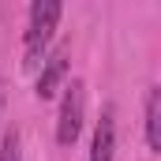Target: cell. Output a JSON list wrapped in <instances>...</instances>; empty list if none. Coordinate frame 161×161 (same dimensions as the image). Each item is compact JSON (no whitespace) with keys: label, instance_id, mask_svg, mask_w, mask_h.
<instances>
[{"label":"cell","instance_id":"cell-1","mask_svg":"<svg viewBox=\"0 0 161 161\" xmlns=\"http://www.w3.org/2000/svg\"><path fill=\"white\" fill-rule=\"evenodd\" d=\"M60 15H64V4L60 0H34L30 11H26V30H23V68L34 71L49 45H53V34L60 26Z\"/></svg>","mask_w":161,"mask_h":161},{"label":"cell","instance_id":"cell-2","mask_svg":"<svg viewBox=\"0 0 161 161\" xmlns=\"http://www.w3.org/2000/svg\"><path fill=\"white\" fill-rule=\"evenodd\" d=\"M82 116H86V82L71 79V82H64V97H60V113H56V142L60 146L79 142Z\"/></svg>","mask_w":161,"mask_h":161},{"label":"cell","instance_id":"cell-3","mask_svg":"<svg viewBox=\"0 0 161 161\" xmlns=\"http://www.w3.org/2000/svg\"><path fill=\"white\" fill-rule=\"evenodd\" d=\"M68 68H71V49H68V45H56V49L41 60V75H38V86H34V94H38L41 101H53L56 90H64Z\"/></svg>","mask_w":161,"mask_h":161},{"label":"cell","instance_id":"cell-4","mask_svg":"<svg viewBox=\"0 0 161 161\" xmlns=\"http://www.w3.org/2000/svg\"><path fill=\"white\" fill-rule=\"evenodd\" d=\"M116 154V113L113 105L101 109V120L94 127V142H90V161H113Z\"/></svg>","mask_w":161,"mask_h":161},{"label":"cell","instance_id":"cell-5","mask_svg":"<svg viewBox=\"0 0 161 161\" xmlns=\"http://www.w3.org/2000/svg\"><path fill=\"white\" fill-rule=\"evenodd\" d=\"M146 146L154 154L161 150V90L158 86L146 90Z\"/></svg>","mask_w":161,"mask_h":161},{"label":"cell","instance_id":"cell-6","mask_svg":"<svg viewBox=\"0 0 161 161\" xmlns=\"http://www.w3.org/2000/svg\"><path fill=\"white\" fill-rule=\"evenodd\" d=\"M0 161H23V142H19V131L11 127L0 142Z\"/></svg>","mask_w":161,"mask_h":161},{"label":"cell","instance_id":"cell-7","mask_svg":"<svg viewBox=\"0 0 161 161\" xmlns=\"http://www.w3.org/2000/svg\"><path fill=\"white\" fill-rule=\"evenodd\" d=\"M0 116H4V75H0Z\"/></svg>","mask_w":161,"mask_h":161}]
</instances>
